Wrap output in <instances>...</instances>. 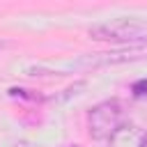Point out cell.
<instances>
[{
    "mask_svg": "<svg viewBox=\"0 0 147 147\" xmlns=\"http://www.w3.org/2000/svg\"><path fill=\"white\" fill-rule=\"evenodd\" d=\"M133 94H136V96H145V94H147V80L136 83V85H133Z\"/></svg>",
    "mask_w": 147,
    "mask_h": 147,
    "instance_id": "cell-4",
    "label": "cell"
},
{
    "mask_svg": "<svg viewBox=\"0 0 147 147\" xmlns=\"http://www.w3.org/2000/svg\"><path fill=\"white\" fill-rule=\"evenodd\" d=\"M108 147H147V131L126 122L108 138Z\"/></svg>",
    "mask_w": 147,
    "mask_h": 147,
    "instance_id": "cell-3",
    "label": "cell"
},
{
    "mask_svg": "<svg viewBox=\"0 0 147 147\" xmlns=\"http://www.w3.org/2000/svg\"><path fill=\"white\" fill-rule=\"evenodd\" d=\"M122 124H126V113L119 99H106L87 113V131L94 140H108Z\"/></svg>",
    "mask_w": 147,
    "mask_h": 147,
    "instance_id": "cell-1",
    "label": "cell"
},
{
    "mask_svg": "<svg viewBox=\"0 0 147 147\" xmlns=\"http://www.w3.org/2000/svg\"><path fill=\"white\" fill-rule=\"evenodd\" d=\"M7 46H9V44H0V48H7Z\"/></svg>",
    "mask_w": 147,
    "mask_h": 147,
    "instance_id": "cell-5",
    "label": "cell"
},
{
    "mask_svg": "<svg viewBox=\"0 0 147 147\" xmlns=\"http://www.w3.org/2000/svg\"><path fill=\"white\" fill-rule=\"evenodd\" d=\"M147 28L140 21L133 18H115V21H103L90 28V37L99 41H138Z\"/></svg>",
    "mask_w": 147,
    "mask_h": 147,
    "instance_id": "cell-2",
    "label": "cell"
}]
</instances>
